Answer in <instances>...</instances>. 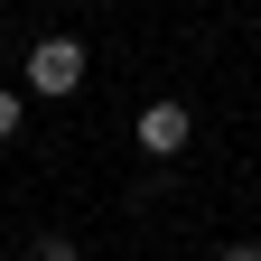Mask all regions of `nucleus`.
<instances>
[{
	"label": "nucleus",
	"instance_id": "obj_4",
	"mask_svg": "<svg viewBox=\"0 0 261 261\" xmlns=\"http://www.w3.org/2000/svg\"><path fill=\"white\" fill-rule=\"evenodd\" d=\"M0 140H19V93H0Z\"/></svg>",
	"mask_w": 261,
	"mask_h": 261
},
{
	"label": "nucleus",
	"instance_id": "obj_2",
	"mask_svg": "<svg viewBox=\"0 0 261 261\" xmlns=\"http://www.w3.org/2000/svg\"><path fill=\"white\" fill-rule=\"evenodd\" d=\"M187 140H196V112H187V103H149V112H140V149H149V159H177Z\"/></svg>",
	"mask_w": 261,
	"mask_h": 261
},
{
	"label": "nucleus",
	"instance_id": "obj_5",
	"mask_svg": "<svg viewBox=\"0 0 261 261\" xmlns=\"http://www.w3.org/2000/svg\"><path fill=\"white\" fill-rule=\"evenodd\" d=\"M215 261H261V243H224V252H215Z\"/></svg>",
	"mask_w": 261,
	"mask_h": 261
},
{
	"label": "nucleus",
	"instance_id": "obj_1",
	"mask_svg": "<svg viewBox=\"0 0 261 261\" xmlns=\"http://www.w3.org/2000/svg\"><path fill=\"white\" fill-rule=\"evenodd\" d=\"M19 75H28V93H38V103H65V93L84 84V38H38Z\"/></svg>",
	"mask_w": 261,
	"mask_h": 261
},
{
	"label": "nucleus",
	"instance_id": "obj_3",
	"mask_svg": "<svg viewBox=\"0 0 261 261\" xmlns=\"http://www.w3.org/2000/svg\"><path fill=\"white\" fill-rule=\"evenodd\" d=\"M28 261H84V252H75V233H38V252H28Z\"/></svg>",
	"mask_w": 261,
	"mask_h": 261
}]
</instances>
